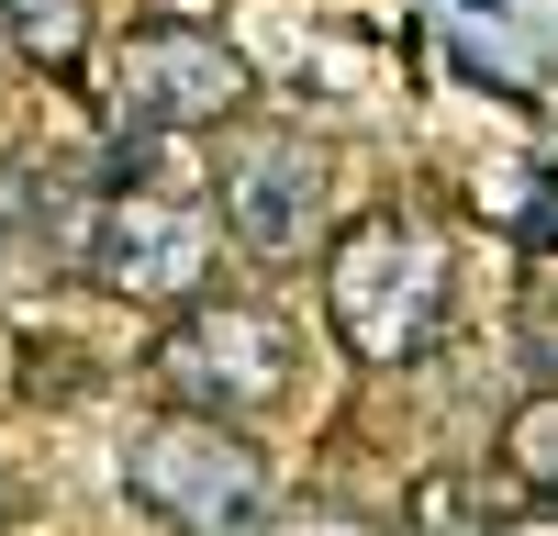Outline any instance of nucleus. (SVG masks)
<instances>
[{
  "mask_svg": "<svg viewBox=\"0 0 558 536\" xmlns=\"http://www.w3.org/2000/svg\"><path fill=\"white\" fill-rule=\"evenodd\" d=\"M223 223H235L257 257L313 246V223H324V157L302 146V134H246V146L223 157Z\"/></svg>",
  "mask_w": 558,
  "mask_h": 536,
  "instance_id": "obj_6",
  "label": "nucleus"
},
{
  "mask_svg": "<svg viewBox=\"0 0 558 536\" xmlns=\"http://www.w3.org/2000/svg\"><path fill=\"white\" fill-rule=\"evenodd\" d=\"M12 514H23V480H12V470H0V525H12Z\"/></svg>",
  "mask_w": 558,
  "mask_h": 536,
  "instance_id": "obj_13",
  "label": "nucleus"
},
{
  "mask_svg": "<svg viewBox=\"0 0 558 536\" xmlns=\"http://www.w3.org/2000/svg\"><path fill=\"white\" fill-rule=\"evenodd\" d=\"M89 212L101 202H68L45 168H0V291H34L45 268L89 257Z\"/></svg>",
  "mask_w": 558,
  "mask_h": 536,
  "instance_id": "obj_7",
  "label": "nucleus"
},
{
  "mask_svg": "<svg viewBox=\"0 0 558 536\" xmlns=\"http://www.w3.org/2000/svg\"><path fill=\"white\" fill-rule=\"evenodd\" d=\"M0 34H12L34 68L68 78V68L89 57V0H0Z\"/></svg>",
  "mask_w": 558,
  "mask_h": 536,
  "instance_id": "obj_8",
  "label": "nucleus"
},
{
  "mask_svg": "<svg viewBox=\"0 0 558 536\" xmlns=\"http://www.w3.org/2000/svg\"><path fill=\"white\" fill-rule=\"evenodd\" d=\"M223 257V223L202 191H101L89 212V268L123 302H191Z\"/></svg>",
  "mask_w": 558,
  "mask_h": 536,
  "instance_id": "obj_5",
  "label": "nucleus"
},
{
  "mask_svg": "<svg viewBox=\"0 0 558 536\" xmlns=\"http://www.w3.org/2000/svg\"><path fill=\"white\" fill-rule=\"evenodd\" d=\"M502 470H514L536 503L558 514V391H536V402H514V425H502Z\"/></svg>",
  "mask_w": 558,
  "mask_h": 536,
  "instance_id": "obj_9",
  "label": "nucleus"
},
{
  "mask_svg": "<svg viewBox=\"0 0 558 536\" xmlns=\"http://www.w3.org/2000/svg\"><path fill=\"white\" fill-rule=\"evenodd\" d=\"M146 369L179 391V414L246 425L257 402L291 391V325H279V313H257V302H179L168 336L146 346Z\"/></svg>",
  "mask_w": 558,
  "mask_h": 536,
  "instance_id": "obj_3",
  "label": "nucleus"
},
{
  "mask_svg": "<svg viewBox=\"0 0 558 536\" xmlns=\"http://www.w3.org/2000/svg\"><path fill=\"white\" fill-rule=\"evenodd\" d=\"M291 536H368V525H347V514H302Z\"/></svg>",
  "mask_w": 558,
  "mask_h": 536,
  "instance_id": "obj_11",
  "label": "nucleus"
},
{
  "mask_svg": "<svg viewBox=\"0 0 558 536\" xmlns=\"http://www.w3.org/2000/svg\"><path fill=\"white\" fill-rule=\"evenodd\" d=\"M112 112L123 134H202L223 112H246V57L202 23H134L123 34V68H112Z\"/></svg>",
  "mask_w": 558,
  "mask_h": 536,
  "instance_id": "obj_4",
  "label": "nucleus"
},
{
  "mask_svg": "<svg viewBox=\"0 0 558 536\" xmlns=\"http://www.w3.org/2000/svg\"><path fill=\"white\" fill-rule=\"evenodd\" d=\"M481 536H558V514H514V525H481Z\"/></svg>",
  "mask_w": 558,
  "mask_h": 536,
  "instance_id": "obj_12",
  "label": "nucleus"
},
{
  "mask_svg": "<svg viewBox=\"0 0 558 536\" xmlns=\"http://www.w3.org/2000/svg\"><path fill=\"white\" fill-rule=\"evenodd\" d=\"M123 491H134V514H157L168 536H257L268 525V459L246 447V425H223V414L134 425Z\"/></svg>",
  "mask_w": 558,
  "mask_h": 536,
  "instance_id": "obj_2",
  "label": "nucleus"
},
{
  "mask_svg": "<svg viewBox=\"0 0 558 536\" xmlns=\"http://www.w3.org/2000/svg\"><path fill=\"white\" fill-rule=\"evenodd\" d=\"M324 325L357 369H402L447 325V246L413 212H357L324 246Z\"/></svg>",
  "mask_w": 558,
  "mask_h": 536,
  "instance_id": "obj_1",
  "label": "nucleus"
},
{
  "mask_svg": "<svg viewBox=\"0 0 558 536\" xmlns=\"http://www.w3.org/2000/svg\"><path fill=\"white\" fill-rule=\"evenodd\" d=\"M458 514H470V491H458V480H425V491H413V525H436V536H458Z\"/></svg>",
  "mask_w": 558,
  "mask_h": 536,
  "instance_id": "obj_10",
  "label": "nucleus"
}]
</instances>
